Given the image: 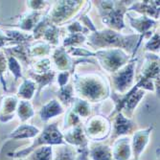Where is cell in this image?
Masks as SVG:
<instances>
[{
  "instance_id": "obj_1",
  "label": "cell",
  "mask_w": 160,
  "mask_h": 160,
  "mask_svg": "<svg viewBox=\"0 0 160 160\" xmlns=\"http://www.w3.org/2000/svg\"><path fill=\"white\" fill-rule=\"evenodd\" d=\"M60 108L58 107L55 103L53 104H50L49 106H47L44 109V112H42V117L44 116V118H48L50 116L54 115V114H57L60 110Z\"/></svg>"
},
{
  "instance_id": "obj_2",
  "label": "cell",
  "mask_w": 160,
  "mask_h": 160,
  "mask_svg": "<svg viewBox=\"0 0 160 160\" xmlns=\"http://www.w3.org/2000/svg\"><path fill=\"white\" fill-rule=\"evenodd\" d=\"M30 115H32V110L29 105L27 103H21L19 107V116L22 119H26Z\"/></svg>"
},
{
  "instance_id": "obj_3",
  "label": "cell",
  "mask_w": 160,
  "mask_h": 160,
  "mask_svg": "<svg viewBox=\"0 0 160 160\" xmlns=\"http://www.w3.org/2000/svg\"><path fill=\"white\" fill-rule=\"evenodd\" d=\"M33 90H34V85L29 82H26L23 85H22V88L20 90V94L24 97H31L32 93H33Z\"/></svg>"
}]
</instances>
